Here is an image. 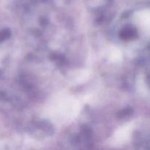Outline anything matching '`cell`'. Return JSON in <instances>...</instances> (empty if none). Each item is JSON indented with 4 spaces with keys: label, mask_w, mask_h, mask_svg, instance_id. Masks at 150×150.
<instances>
[{
    "label": "cell",
    "mask_w": 150,
    "mask_h": 150,
    "mask_svg": "<svg viewBox=\"0 0 150 150\" xmlns=\"http://www.w3.org/2000/svg\"><path fill=\"white\" fill-rule=\"evenodd\" d=\"M7 36H9L8 32H7V33H6V32H0V42L2 41L4 39H5L6 38H7Z\"/></svg>",
    "instance_id": "1"
}]
</instances>
